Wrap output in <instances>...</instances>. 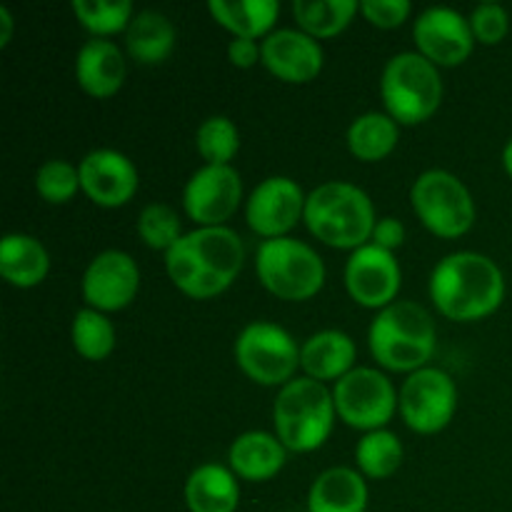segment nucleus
Here are the masks:
<instances>
[{
	"label": "nucleus",
	"instance_id": "nucleus-1",
	"mask_svg": "<svg viewBox=\"0 0 512 512\" xmlns=\"http://www.w3.org/2000/svg\"><path fill=\"white\" fill-rule=\"evenodd\" d=\"M245 248L235 230L225 225L185 233L165 253V270L180 293L208 300L225 293L243 270Z\"/></svg>",
	"mask_w": 512,
	"mask_h": 512
},
{
	"label": "nucleus",
	"instance_id": "nucleus-2",
	"mask_svg": "<svg viewBox=\"0 0 512 512\" xmlns=\"http://www.w3.org/2000/svg\"><path fill=\"white\" fill-rule=\"evenodd\" d=\"M430 298L450 320L473 323L493 315L503 305V270L488 255L463 250L435 265L430 275Z\"/></svg>",
	"mask_w": 512,
	"mask_h": 512
},
{
	"label": "nucleus",
	"instance_id": "nucleus-3",
	"mask_svg": "<svg viewBox=\"0 0 512 512\" xmlns=\"http://www.w3.org/2000/svg\"><path fill=\"white\" fill-rule=\"evenodd\" d=\"M370 353L395 373H418L435 353V320L413 300H395L370 323Z\"/></svg>",
	"mask_w": 512,
	"mask_h": 512
},
{
	"label": "nucleus",
	"instance_id": "nucleus-4",
	"mask_svg": "<svg viewBox=\"0 0 512 512\" xmlns=\"http://www.w3.org/2000/svg\"><path fill=\"white\" fill-rule=\"evenodd\" d=\"M303 220L315 238L340 250H358L368 245L378 223L368 193L345 180L318 185L305 200Z\"/></svg>",
	"mask_w": 512,
	"mask_h": 512
},
{
	"label": "nucleus",
	"instance_id": "nucleus-5",
	"mask_svg": "<svg viewBox=\"0 0 512 512\" xmlns=\"http://www.w3.org/2000/svg\"><path fill=\"white\" fill-rule=\"evenodd\" d=\"M333 393L320 380L298 378L283 385L273 405L278 440L293 453H313L333 433Z\"/></svg>",
	"mask_w": 512,
	"mask_h": 512
},
{
	"label": "nucleus",
	"instance_id": "nucleus-6",
	"mask_svg": "<svg viewBox=\"0 0 512 512\" xmlns=\"http://www.w3.org/2000/svg\"><path fill=\"white\" fill-rule=\"evenodd\" d=\"M385 110L398 125H418L428 120L443 100V80L438 65L420 53H398L388 60L380 78Z\"/></svg>",
	"mask_w": 512,
	"mask_h": 512
},
{
	"label": "nucleus",
	"instance_id": "nucleus-7",
	"mask_svg": "<svg viewBox=\"0 0 512 512\" xmlns=\"http://www.w3.org/2000/svg\"><path fill=\"white\" fill-rule=\"evenodd\" d=\"M255 270L265 288L280 300H308L325 285V263L310 245L295 238L263 240Z\"/></svg>",
	"mask_w": 512,
	"mask_h": 512
},
{
	"label": "nucleus",
	"instance_id": "nucleus-8",
	"mask_svg": "<svg viewBox=\"0 0 512 512\" xmlns=\"http://www.w3.org/2000/svg\"><path fill=\"white\" fill-rule=\"evenodd\" d=\"M235 363L253 383L283 388L300 368V348L285 328L255 320L235 338Z\"/></svg>",
	"mask_w": 512,
	"mask_h": 512
},
{
	"label": "nucleus",
	"instance_id": "nucleus-9",
	"mask_svg": "<svg viewBox=\"0 0 512 512\" xmlns=\"http://www.w3.org/2000/svg\"><path fill=\"white\" fill-rule=\"evenodd\" d=\"M410 203L425 228L440 238H460L475 223L473 195L448 170H425L410 188Z\"/></svg>",
	"mask_w": 512,
	"mask_h": 512
},
{
	"label": "nucleus",
	"instance_id": "nucleus-10",
	"mask_svg": "<svg viewBox=\"0 0 512 512\" xmlns=\"http://www.w3.org/2000/svg\"><path fill=\"white\" fill-rule=\"evenodd\" d=\"M333 400L340 420L365 433L383 430L400 403L393 383L375 368L350 370L345 378L335 383Z\"/></svg>",
	"mask_w": 512,
	"mask_h": 512
},
{
	"label": "nucleus",
	"instance_id": "nucleus-11",
	"mask_svg": "<svg viewBox=\"0 0 512 512\" xmlns=\"http://www.w3.org/2000/svg\"><path fill=\"white\" fill-rule=\"evenodd\" d=\"M458 408V388L440 368L410 373L400 388V413L405 425L420 435L440 433L453 420Z\"/></svg>",
	"mask_w": 512,
	"mask_h": 512
},
{
	"label": "nucleus",
	"instance_id": "nucleus-12",
	"mask_svg": "<svg viewBox=\"0 0 512 512\" xmlns=\"http://www.w3.org/2000/svg\"><path fill=\"white\" fill-rule=\"evenodd\" d=\"M240 198L243 180L233 165H203L185 183L183 208L200 228H215L238 210Z\"/></svg>",
	"mask_w": 512,
	"mask_h": 512
},
{
	"label": "nucleus",
	"instance_id": "nucleus-13",
	"mask_svg": "<svg viewBox=\"0 0 512 512\" xmlns=\"http://www.w3.org/2000/svg\"><path fill=\"white\" fill-rule=\"evenodd\" d=\"M413 38L418 53L443 68L465 63L475 48L470 18L453 8H443V5H433L418 15L413 25Z\"/></svg>",
	"mask_w": 512,
	"mask_h": 512
},
{
	"label": "nucleus",
	"instance_id": "nucleus-14",
	"mask_svg": "<svg viewBox=\"0 0 512 512\" xmlns=\"http://www.w3.org/2000/svg\"><path fill=\"white\" fill-rule=\"evenodd\" d=\"M305 200L308 195L293 178L273 175L265 178L248 198L245 220L265 240L285 238V233L305 215Z\"/></svg>",
	"mask_w": 512,
	"mask_h": 512
},
{
	"label": "nucleus",
	"instance_id": "nucleus-15",
	"mask_svg": "<svg viewBox=\"0 0 512 512\" xmlns=\"http://www.w3.org/2000/svg\"><path fill=\"white\" fill-rule=\"evenodd\" d=\"M400 265L390 250L368 243L353 250L345 265V288L363 308L383 310L395 303L400 290Z\"/></svg>",
	"mask_w": 512,
	"mask_h": 512
},
{
	"label": "nucleus",
	"instance_id": "nucleus-16",
	"mask_svg": "<svg viewBox=\"0 0 512 512\" xmlns=\"http://www.w3.org/2000/svg\"><path fill=\"white\" fill-rule=\"evenodd\" d=\"M140 288L138 263L123 250H105L95 255L83 275L85 303L100 313L128 308Z\"/></svg>",
	"mask_w": 512,
	"mask_h": 512
},
{
	"label": "nucleus",
	"instance_id": "nucleus-17",
	"mask_svg": "<svg viewBox=\"0 0 512 512\" xmlns=\"http://www.w3.org/2000/svg\"><path fill=\"white\" fill-rule=\"evenodd\" d=\"M80 188L100 208H120L138 190V170L128 155L110 148H98L78 165Z\"/></svg>",
	"mask_w": 512,
	"mask_h": 512
},
{
	"label": "nucleus",
	"instance_id": "nucleus-18",
	"mask_svg": "<svg viewBox=\"0 0 512 512\" xmlns=\"http://www.w3.org/2000/svg\"><path fill=\"white\" fill-rule=\"evenodd\" d=\"M263 65L285 83H310L323 70L325 55L315 38L303 30H273L260 45Z\"/></svg>",
	"mask_w": 512,
	"mask_h": 512
},
{
	"label": "nucleus",
	"instance_id": "nucleus-19",
	"mask_svg": "<svg viewBox=\"0 0 512 512\" xmlns=\"http://www.w3.org/2000/svg\"><path fill=\"white\" fill-rule=\"evenodd\" d=\"M75 80L93 98H110L125 83V58L110 40L90 38L75 55Z\"/></svg>",
	"mask_w": 512,
	"mask_h": 512
},
{
	"label": "nucleus",
	"instance_id": "nucleus-20",
	"mask_svg": "<svg viewBox=\"0 0 512 512\" xmlns=\"http://www.w3.org/2000/svg\"><path fill=\"white\" fill-rule=\"evenodd\" d=\"M230 468L238 478L250 483H265L275 478L285 468L288 448L278 440V435L263 433V430H250L238 435L228 450Z\"/></svg>",
	"mask_w": 512,
	"mask_h": 512
},
{
	"label": "nucleus",
	"instance_id": "nucleus-21",
	"mask_svg": "<svg viewBox=\"0 0 512 512\" xmlns=\"http://www.w3.org/2000/svg\"><path fill=\"white\" fill-rule=\"evenodd\" d=\"M355 343L343 330H320L310 335L300 348V368L305 378L313 380H340L353 370Z\"/></svg>",
	"mask_w": 512,
	"mask_h": 512
},
{
	"label": "nucleus",
	"instance_id": "nucleus-22",
	"mask_svg": "<svg viewBox=\"0 0 512 512\" xmlns=\"http://www.w3.org/2000/svg\"><path fill=\"white\" fill-rule=\"evenodd\" d=\"M185 503L190 512H235L240 505L235 473L220 463L198 465L185 480Z\"/></svg>",
	"mask_w": 512,
	"mask_h": 512
},
{
	"label": "nucleus",
	"instance_id": "nucleus-23",
	"mask_svg": "<svg viewBox=\"0 0 512 512\" xmlns=\"http://www.w3.org/2000/svg\"><path fill=\"white\" fill-rule=\"evenodd\" d=\"M368 485L353 468H330L315 478L308 493V512H365Z\"/></svg>",
	"mask_w": 512,
	"mask_h": 512
},
{
	"label": "nucleus",
	"instance_id": "nucleus-24",
	"mask_svg": "<svg viewBox=\"0 0 512 512\" xmlns=\"http://www.w3.org/2000/svg\"><path fill=\"white\" fill-rule=\"evenodd\" d=\"M50 268L48 250L38 238L25 233H8L0 243V275L15 288H35Z\"/></svg>",
	"mask_w": 512,
	"mask_h": 512
},
{
	"label": "nucleus",
	"instance_id": "nucleus-25",
	"mask_svg": "<svg viewBox=\"0 0 512 512\" xmlns=\"http://www.w3.org/2000/svg\"><path fill=\"white\" fill-rule=\"evenodd\" d=\"M128 55L140 65H160L175 48V28L158 10H140L125 30Z\"/></svg>",
	"mask_w": 512,
	"mask_h": 512
},
{
	"label": "nucleus",
	"instance_id": "nucleus-26",
	"mask_svg": "<svg viewBox=\"0 0 512 512\" xmlns=\"http://www.w3.org/2000/svg\"><path fill=\"white\" fill-rule=\"evenodd\" d=\"M210 13L235 38H268L280 13L278 0H210Z\"/></svg>",
	"mask_w": 512,
	"mask_h": 512
},
{
	"label": "nucleus",
	"instance_id": "nucleus-27",
	"mask_svg": "<svg viewBox=\"0 0 512 512\" xmlns=\"http://www.w3.org/2000/svg\"><path fill=\"white\" fill-rule=\"evenodd\" d=\"M398 145V123L388 113H365L350 123L348 148L365 163L383 160Z\"/></svg>",
	"mask_w": 512,
	"mask_h": 512
},
{
	"label": "nucleus",
	"instance_id": "nucleus-28",
	"mask_svg": "<svg viewBox=\"0 0 512 512\" xmlns=\"http://www.w3.org/2000/svg\"><path fill=\"white\" fill-rule=\"evenodd\" d=\"M360 3L355 0H295L293 15L295 23L310 38H333L340 30L350 25Z\"/></svg>",
	"mask_w": 512,
	"mask_h": 512
},
{
	"label": "nucleus",
	"instance_id": "nucleus-29",
	"mask_svg": "<svg viewBox=\"0 0 512 512\" xmlns=\"http://www.w3.org/2000/svg\"><path fill=\"white\" fill-rule=\"evenodd\" d=\"M355 460H358L360 473L368 478H390L403 465V443L390 430H373L360 438L358 448H355Z\"/></svg>",
	"mask_w": 512,
	"mask_h": 512
},
{
	"label": "nucleus",
	"instance_id": "nucleus-30",
	"mask_svg": "<svg viewBox=\"0 0 512 512\" xmlns=\"http://www.w3.org/2000/svg\"><path fill=\"white\" fill-rule=\"evenodd\" d=\"M73 348L83 355L85 360H105L115 348V328L105 313L93 308H83L75 313L73 328H70Z\"/></svg>",
	"mask_w": 512,
	"mask_h": 512
},
{
	"label": "nucleus",
	"instance_id": "nucleus-31",
	"mask_svg": "<svg viewBox=\"0 0 512 512\" xmlns=\"http://www.w3.org/2000/svg\"><path fill=\"white\" fill-rule=\"evenodd\" d=\"M73 13L83 28L103 38V35L128 30L133 20V3L130 0H73Z\"/></svg>",
	"mask_w": 512,
	"mask_h": 512
},
{
	"label": "nucleus",
	"instance_id": "nucleus-32",
	"mask_svg": "<svg viewBox=\"0 0 512 512\" xmlns=\"http://www.w3.org/2000/svg\"><path fill=\"white\" fill-rule=\"evenodd\" d=\"M195 145H198V153L208 160V165H230V160L240 150L238 125L225 115H210L198 128Z\"/></svg>",
	"mask_w": 512,
	"mask_h": 512
},
{
	"label": "nucleus",
	"instance_id": "nucleus-33",
	"mask_svg": "<svg viewBox=\"0 0 512 512\" xmlns=\"http://www.w3.org/2000/svg\"><path fill=\"white\" fill-rule=\"evenodd\" d=\"M138 233L148 248L165 250V253H168V250L183 238L180 215L165 203L145 205L143 213H140L138 218Z\"/></svg>",
	"mask_w": 512,
	"mask_h": 512
},
{
	"label": "nucleus",
	"instance_id": "nucleus-34",
	"mask_svg": "<svg viewBox=\"0 0 512 512\" xmlns=\"http://www.w3.org/2000/svg\"><path fill=\"white\" fill-rule=\"evenodd\" d=\"M35 190L50 205H63L75 198L80 188V170L68 160H48L35 173Z\"/></svg>",
	"mask_w": 512,
	"mask_h": 512
},
{
	"label": "nucleus",
	"instance_id": "nucleus-35",
	"mask_svg": "<svg viewBox=\"0 0 512 512\" xmlns=\"http://www.w3.org/2000/svg\"><path fill=\"white\" fill-rule=\"evenodd\" d=\"M470 28H473L475 40H480L483 45H498L510 28L508 10L498 3L478 5L470 15Z\"/></svg>",
	"mask_w": 512,
	"mask_h": 512
},
{
	"label": "nucleus",
	"instance_id": "nucleus-36",
	"mask_svg": "<svg viewBox=\"0 0 512 512\" xmlns=\"http://www.w3.org/2000/svg\"><path fill=\"white\" fill-rule=\"evenodd\" d=\"M360 13L375 28H398L413 13V5L408 0H363Z\"/></svg>",
	"mask_w": 512,
	"mask_h": 512
},
{
	"label": "nucleus",
	"instance_id": "nucleus-37",
	"mask_svg": "<svg viewBox=\"0 0 512 512\" xmlns=\"http://www.w3.org/2000/svg\"><path fill=\"white\" fill-rule=\"evenodd\" d=\"M370 240H373V245H378V248L393 253L395 248H400V245L405 243L403 223H400L398 218H380L378 223H375L373 238Z\"/></svg>",
	"mask_w": 512,
	"mask_h": 512
},
{
	"label": "nucleus",
	"instance_id": "nucleus-38",
	"mask_svg": "<svg viewBox=\"0 0 512 512\" xmlns=\"http://www.w3.org/2000/svg\"><path fill=\"white\" fill-rule=\"evenodd\" d=\"M228 58L235 68H253L263 58V53L253 38H233L228 45Z\"/></svg>",
	"mask_w": 512,
	"mask_h": 512
},
{
	"label": "nucleus",
	"instance_id": "nucleus-39",
	"mask_svg": "<svg viewBox=\"0 0 512 512\" xmlns=\"http://www.w3.org/2000/svg\"><path fill=\"white\" fill-rule=\"evenodd\" d=\"M0 25H3V33H0V45H8L10 43V35H13V18H10V10L0 8Z\"/></svg>",
	"mask_w": 512,
	"mask_h": 512
},
{
	"label": "nucleus",
	"instance_id": "nucleus-40",
	"mask_svg": "<svg viewBox=\"0 0 512 512\" xmlns=\"http://www.w3.org/2000/svg\"><path fill=\"white\" fill-rule=\"evenodd\" d=\"M503 165L508 170V175L512 178V138L508 140V145L503 148Z\"/></svg>",
	"mask_w": 512,
	"mask_h": 512
}]
</instances>
